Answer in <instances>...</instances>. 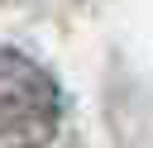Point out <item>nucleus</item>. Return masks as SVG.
I'll return each mask as SVG.
<instances>
[{
    "label": "nucleus",
    "mask_w": 153,
    "mask_h": 148,
    "mask_svg": "<svg viewBox=\"0 0 153 148\" xmlns=\"http://www.w3.org/2000/svg\"><path fill=\"white\" fill-rule=\"evenodd\" d=\"M62 124V86L33 57L0 48V148H43Z\"/></svg>",
    "instance_id": "1"
}]
</instances>
